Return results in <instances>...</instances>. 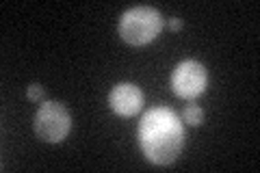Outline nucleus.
Instances as JSON below:
<instances>
[{
	"mask_svg": "<svg viewBox=\"0 0 260 173\" xmlns=\"http://www.w3.org/2000/svg\"><path fill=\"white\" fill-rule=\"evenodd\" d=\"M182 117L186 123H191V126H202V123H204V111H202L200 106H186Z\"/></svg>",
	"mask_w": 260,
	"mask_h": 173,
	"instance_id": "obj_6",
	"label": "nucleus"
},
{
	"mask_svg": "<svg viewBox=\"0 0 260 173\" xmlns=\"http://www.w3.org/2000/svg\"><path fill=\"white\" fill-rule=\"evenodd\" d=\"M119 37L130 46H145L154 41L162 30V15L152 7L128 9L119 20Z\"/></svg>",
	"mask_w": 260,
	"mask_h": 173,
	"instance_id": "obj_2",
	"label": "nucleus"
},
{
	"mask_svg": "<svg viewBox=\"0 0 260 173\" xmlns=\"http://www.w3.org/2000/svg\"><path fill=\"white\" fill-rule=\"evenodd\" d=\"M28 100L42 102V100H44V87H42V85H30V87H28Z\"/></svg>",
	"mask_w": 260,
	"mask_h": 173,
	"instance_id": "obj_7",
	"label": "nucleus"
},
{
	"mask_svg": "<svg viewBox=\"0 0 260 173\" xmlns=\"http://www.w3.org/2000/svg\"><path fill=\"white\" fill-rule=\"evenodd\" d=\"M35 132L46 143H61L70 134L72 117L61 102H44L35 115Z\"/></svg>",
	"mask_w": 260,
	"mask_h": 173,
	"instance_id": "obj_3",
	"label": "nucleus"
},
{
	"mask_svg": "<svg viewBox=\"0 0 260 173\" xmlns=\"http://www.w3.org/2000/svg\"><path fill=\"white\" fill-rule=\"evenodd\" d=\"M169 28H172V30H180L182 28V22L178 20V18H172V20H169Z\"/></svg>",
	"mask_w": 260,
	"mask_h": 173,
	"instance_id": "obj_8",
	"label": "nucleus"
},
{
	"mask_svg": "<svg viewBox=\"0 0 260 173\" xmlns=\"http://www.w3.org/2000/svg\"><path fill=\"white\" fill-rule=\"evenodd\" d=\"M139 143L152 164H172L184 147L180 117L165 106L150 109L139 121Z\"/></svg>",
	"mask_w": 260,
	"mask_h": 173,
	"instance_id": "obj_1",
	"label": "nucleus"
},
{
	"mask_svg": "<svg viewBox=\"0 0 260 173\" xmlns=\"http://www.w3.org/2000/svg\"><path fill=\"white\" fill-rule=\"evenodd\" d=\"M206 70L198 61H182L172 74V89L182 100H195L198 95L206 91Z\"/></svg>",
	"mask_w": 260,
	"mask_h": 173,
	"instance_id": "obj_4",
	"label": "nucleus"
},
{
	"mask_svg": "<svg viewBox=\"0 0 260 173\" xmlns=\"http://www.w3.org/2000/svg\"><path fill=\"white\" fill-rule=\"evenodd\" d=\"M109 104L111 109L115 111L119 117H133L141 111L143 106V93L137 85H130V82H121L115 85L113 91L109 93Z\"/></svg>",
	"mask_w": 260,
	"mask_h": 173,
	"instance_id": "obj_5",
	"label": "nucleus"
}]
</instances>
